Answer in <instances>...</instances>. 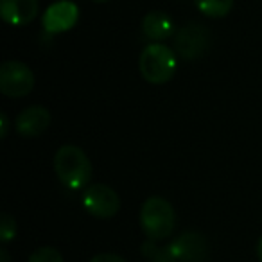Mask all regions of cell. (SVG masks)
Returning <instances> with one entry per match:
<instances>
[{"label": "cell", "mask_w": 262, "mask_h": 262, "mask_svg": "<svg viewBox=\"0 0 262 262\" xmlns=\"http://www.w3.org/2000/svg\"><path fill=\"white\" fill-rule=\"evenodd\" d=\"M142 33L147 40L160 43V41L171 38L174 33V22L164 11H151L142 20Z\"/></svg>", "instance_id": "8fae6325"}, {"label": "cell", "mask_w": 262, "mask_h": 262, "mask_svg": "<svg viewBox=\"0 0 262 262\" xmlns=\"http://www.w3.org/2000/svg\"><path fill=\"white\" fill-rule=\"evenodd\" d=\"M139 70L149 84H165L174 77L176 54L164 43H149L139 59Z\"/></svg>", "instance_id": "3957f363"}, {"label": "cell", "mask_w": 262, "mask_h": 262, "mask_svg": "<svg viewBox=\"0 0 262 262\" xmlns=\"http://www.w3.org/2000/svg\"><path fill=\"white\" fill-rule=\"evenodd\" d=\"M176 214L165 198L151 196L140 208V226L149 241H164L172 235Z\"/></svg>", "instance_id": "7a4b0ae2"}, {"label": "cell", "mask_w": 262, "mask_h": 262, "mask_svg": "<svg viewBox=\"0 0 262 262\" xmlns=\"http://www.w3.org/2000/svg\"><path fill=\"white\" fill-rule=\"evenodd\" d=\"M208 45H210V29L203 24L190 22L180 27L174 34V51L189 61L205 56Z\"/></svg>", "instance_id": "277c9868"}, {"label": "cell", "mask_w": 262, "mask_h": 262, "mask_svg": "<svg viewBox=\"0 0 262 262\" xmlns=\"http://www.w3.org/2000/svg\"><path fill=\"white\" fill-rule=\"evenodd\" d=\"M34 88V74L22 61H6L0 67V92L6 97L22 99Z\"/></svg>", "instance_id": "5b68a950"}, {"label": "cell", "mask_w": 262, "mask_h": 262, "mask_svg": "<svg viewBox=\"0 0 262 262\" xmlns=\"http://www.w3.org/2000/svg\"><path fill=\"white\" fill-rule=\"evenodd\" d=\"M0 262H11V257H9L8 250H0Z\"/></svg>", "instance_id": "e0dca14e"}, {"label": "cell", "mask_w": 262, "mask_h": 262, "mask_svg": "<svg viewBox=\"0 0 262 262\" xmlns=\"http://www.w3.org/2000/svg\"><path fill=\"white\" fill-rule=\"evenodd\" d=\"M40 13L38 0H0V16L13 27L31 24Z\"/></svg>", "instance_id": "9c48e42d"}, {"label": "cell", "mask_w": 262, "mask_h": 262, "mask_svg": "<svg viewBox=\"0 0 262 262\" xmlns=\"http://www.w3.org/2000/svg\"><path fill=\"white\" fill-rule=\"evenodd\" d=\"M257 257H258V260L262 262V237L258 239V243H257Z\"/></svg>", "instance_id": "ac0fdd59"}, {"label": "cell", "mask_w": 262, "mask_h": 262, "mask_svg": "<svg viewBox=\"0 0 262 262\" xmlns=\"http://www.w3.org/2000/svg\"><path fill=\"white\" fill-rule=\"evenodd\" d=\"M8 131H9L8 113H6V112H0V137H2V139H6V137H8Z\"/></svg>", "instance_id": "2e32d148"}, {"label": "cell", "mask_w": 262, "mask_h": 262, "mask_svg": "<svg viewBox=\"0 0 262 262\" xmlns=\"http://www.w3.org/2000/svg\"><path fill=\"white\" fill-rule=\"evenodd\" d=\"M77 20H79V8L70 0H59L45 9L41 24H43L45 33L59 34L72 29Z\"/></svg>", "instance_id": "52a82bcc"}, {"label": "cell", "mask_w": 262, "mask_h": 262, "mask_svg": "<svg viewBox=\"0 0 262 262\" xmlns=\"http://www.w3.org/2000/svg\"><path fill=\"white\" fill-rule=\"evenodd\" d=\"M90 262H126L120 255H115V253H99L92 258Z\"/></svg>", "instance_id": "9a60e30c"}, {"label": "cell", "mask_w": 262, "mask_h": 262, "mask_svg": "<svg viewBox=\"0 0 262 262\" xmlns=\"http://www.w3.org/2000/svg\"><path fill=\"white\" fill-rule=\"evenodd\" d=\"M27 262H65L63 255L52 246H41L31 253Z\"/></svg>", "instance_id": "4fadbf2b"}, {"label": "cell", "mask_w": 262, "mask_h": 262, "mask_svg": "<svg viewBox=\"0 0 262 262\" xmlns=\"http://www.w3.org/2000/svg\"><path fill=\"white\" fill-rule=\"evenodd\" d=\"M196 8L208 18H223L233 8V0H194Z\"/></svg>", "instance_id": "7c38bea8"}, {"label": "cell", "mask_w": 262, "mask_h": 262, "mask_svg": "<svg viewBox=\"0 0 262 262\" xmlns=\"http://www.w3.org/2000/svg\"><path fill=\"white\" fill-rule=\"evenodd\" d=\"M51 124V113L43 106H29L18 113L15 127L22 137H40Z\"/></svg>", "instance_id": "30bf717a"}, {"label": "cell", "mask_w": 262, "mask_h": 262, "mask_svg": "<svg viewBox=\"0 0 262 262\" xmlns=\"http://www.w3.org/2000/svg\"><path fill=\"white\" fill-rule=\"evenodd\" d=\"M94 2H99V4H102V2H110V0H94Z\"/></svg>", "instance_id": "d6986e66"}, {"label": "cell", "mask_w": 262, "mask_h": 262, "mask_svg": "<svg viewBox=\"0 0 262 262\" xmlns=\"http://www.w3.org/2000/svg\"><path fill=\"white\" fill-rule=\"evenodd\" d=\"M16 237V221L11 214H2L0 217V241L9 243Z\"/></svg>", "instance_id": "5bb4252c"}, {"label": "cell", "mask_w": 262, "mask_h": 262, "mask_svg": "<svg viewBox=\"0 0 262 262\" xmlns=\"http://www.w3.org/2000/svg\"><path fill=\"white\" fill-rule=\"evenodd\" d=\"M83 207L90 215L97 219H110L119 212V194L104 183H94L83 192Z\"/></svg>", "instance_id": "8992f818"}, {"label": "cell", "mask_w": 262, "mask_h": 262, "mask_svg": "<svg viewBox=\"0 0 262 262\" xmlns=\"http://www.w3.org/2000/svg\"><path fill=\"white\" fill-rule=\"evenodd\" d=\"M167 251L174 260L180 262H200L207 258L208 243L201 233L183 232L167 246Z\"/></svg>", "instance_id": "ba28073f"}, {"label": "cell", "mask_w": 262, "mask_h": 262, "mask_svg": "<svg viewBox=\"0 0 262 262\" xmlns=\"http://www.w3.org/2000/svg\"><path fill=\"white\" fill-rule=\"evenodd\" d=\"M54 171L67 189L79 190L90 182L92 164L77 146H63L54 155Z\"/></svg>", "instance_id": "6da1fadb"}]
</instances>
